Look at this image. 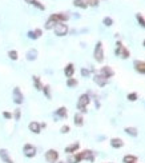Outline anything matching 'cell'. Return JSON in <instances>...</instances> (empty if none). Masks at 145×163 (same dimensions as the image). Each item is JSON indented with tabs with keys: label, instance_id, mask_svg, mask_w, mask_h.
<instances>
[{
	"label": "cell",
	"instance_id": "1",
	"mask_svg": "<svg viewBox=\"0 0 145 163\" xmlns=\"http://www.w3.org/2000/svg\"><path fill=\"white\" fill-rule=\"evenodd\" d=\"M81 160H89V162H93L95 160V157H93V152L91 150H84L81 152H77V154L72 155V157L68 159V162L71 163H79Z\"/></svg>",
	"mask_w": 145,
	"mask_h": 163
},
{
	"label": "cell",
	"instance_id": "2",
	"mask_svg": "<svg viewBox=\"0 0 145 163\" xmlns=\"http://www.w3.org/2000/svg\"><path fill=\"white\" fill-rule=\"evenodd\" d=\"M89 102H91L89 95H88V94H83L77 100V108L81 111V112H87V106L89 104Z\"/></svg>",
	"mask_w": 145,
	"mask_h": 163
},
{
	"label": "cell",
	"instance_id": "3",
	"mask_svg": "<svg viewBox=\"0 0 145 163\" xmlns=\"http://www.w3.org/2000/svg\"><path fill=\"white\" fill-rule=\"evenodd\" d=\"M93 56H95V60L101 63L104 60V50H103V43L99 41L95 47V52H93Z\"/></svg>",
	"mask_w": 145,
	"mask_h": 163
},
{
	"label": "cell",
	"instance_id": "4",
	"mask_svg": "<svg viewBox=\"0 0 145 163\" xmlns=\"http://www.w3.org/2000/svg\"><path fill=\"white\" fill-rule=\"evenodd\" d=\"M53 29H55V34L57 36H65L68 34V26L65 23H63V21L56 24Z\"/></svg>",
	"mask_w": 145,
	"mask_h": 163
},
{
	"label": "cell",
	"instance_id": "5",
	"mask_svg": "<svg viewBox=\"0 0 145 163\" xmlns=\"http://www.w3.org/2000/svg\"><path fill=\"white\" fill-rule=\"evenodd\" d=\"M117 48H116V55L117 56H121L122 59H128L129 58V51L125 48L124 46H122L121 41H117Z\"/></svg>",
	"mask_w": 145,
	"mask_h": 163
},
{
	"label": "cell",
	"instance_id": "6",
	"mask_svg": "<svg viewBox=\"0 0 145 163\" xmlns=\"http://www.w3.org/2000/svg\"><path fill=\"white\" fill-rule=\"evenodd\" d=\"M12 99H13V102L16 103V104H21L23 103V94H21L20 88L19 87H15L13 88V92H12Z\"/></svg>",
	"mask_w": 145,
	"mask_h": 163
},
{
	"label": "cell",
	"instance_id": "7",
	"mask_svg": "<svg viewBox=\"0 0 145 163\" xmlns=\"http://www.w3.org/2000/svg\"><path fill=\"white\" fill-rule=\"evenodd\" d=\"M45 159L47 162H50V163H55L56 160L59 159V152L56 151V150H48V151L45 152Z\"/></svg>",
	"mask_w": 145,
	"mask_h": 163
},
{
	"label": "cell",
	"instance_id": "8",
	"mask_svg": "<svg viewBox=\"0 0 145 163\" xmlns=\"http://www.w3.org/2000/svg\"><path fill=\"white\" fill-rule=\"evenodd\" d=\"M23 151H24V155H25L27 158H33L36 155V147H33L32 144H25L24 146V149H23Z\"/></svg>",
	"mask_w": 145,
	"mask_h": 163
},
{
	"label": "cell",
	"instance_id": "9",
	"mask_svg": "<svg viewBox=\"0 0 145 163\" xmlns=\"http://www.w3.org/2000/svg\"><path fill=\"white\" fill-rule=\"evenodd\" d=\"M93 80H95V83L97 86H100V87H104V86L108 83V79L105 78L104 75H101V74H96L95 78H93Z\"/></svg>",
	"mask_w": 145,
	"mask_h": 163
},
{
	"label": "cell",
	"instance_id": "10",
	"mask_svg": "<svg viewBox=\"0 0 145 163\" xmlns=\"http://www.w3.org/2000/svg\"><path fill=\"white\" fill-rule=\"evenodd\" d=\"M100 74H101V75H104L107 79L112 78V76L115 75L113 70H112V68H110V67H108V66H105V67H103V68H101V71H100Z\"/></svg>",
	"mask_w": 145,
	"mask_h": 163
},
{
	"label": "cell",
	"instance_id": "11",
	"mask_svg": "<svg viewBox=\"0 0 145 163\" xmlns=\"http://www.w3.org/2000/svg\"><path fill=\"white\" fill-rule=\"evenodd\" d=\"M64 74H65V76H67L68 79L73 76V74H75V67H73L72 63H69V64L65 66V68H64Z\"/></svg>",
	"mask_w": 145,
	"mask_h": 163
},
{
	"label": "cell",
	"instance_id": "12",
	"mask_svg": "<svg viewBox=\"0 0 145 163\" xmlns=\"http://www.w3.org/2000/svg\"><path fill=\"white\" fill-rule=\"evenodd\" d=\"M134 68H136L137 72L140 74H145V61H141V60H134Z\"/></svg>",
	"mask_w": 145,
	"mask_h": 163
},
{
	"label": "cell",
	"instance_id": "13",
	"mask_svg": "<svg viewBox=\"0 0 145 163\" xmlns=\"http://www.w3.org/2000/svg\"><path fill=\"white\" fill-rule=\"evenodd\" d=\"M0 158H1V160H4L6 163H13L12 159L9 158L8 151H7L6 149H0Z\"/></svg>",
	"mask_w": 145,
	"mask_h": 163
},
{
	"label": "cell",
	"instance_id": "14",
	"mask_svg": "<svg viewBox=\"0 0 145 163\" xmlns=\"http://www.w3.org/2000/svg\"><path fill=\"white\" fill-rule=\"evenodd\" d=\"M110 146H112L113 149H120V147L124 146V142H122V139H120V138H113V139H110Z\"/></svg>",
	"mask_w": 145,
	"mask_h": 163
},
{
	"label": "cell",
	"instance_id": "15",
	"mask_svg": "<svg viewBox=\"0 0 145 163\" xmlns=\"http://www.w3.org/2000/svg\"><path fill=\"white\" fill-rule=\"evenodd\" d=\"M25 56H27V60H36L37 59V50L31 48V50H28Z\"/></svg>",
	"mask_w": 145,
	"mask_h": 163
},
{
	"label": "cell",
	"instance_id": "16",
	"mask_svg": "<svg viewBox=\"0 0 145 163\" xmlns=\"http://www.w3.org/2000/svg\"><path fill=\"white\" fill-rule=\"evenodd\" d=\"M79 147H80L79 143H72V144H69L68 147H65V152H67V154H75L79 150Z\"/></svg>",
	"mask_w": 145,
	"mask_h": 163
},
{
	"label": "cell",
	"instance_id": "17",
	"mask_svg": "<svg viewBox=\"0 0 145 163\" xmlns=\"http://www.w3.org/2000/svg\"><path fill=\"white\" fill-rule=\"evenodd\" d=\"M28 127H29V130H31L32 132H35V134H39V132H40V128H41V124H39L37 122H31Z\"/></svg>",
	"mask_w": 145,
	"mask_h": 163
},
{
	"label": "cell",
	"instance_id": "18",
	"mask_svg": "<svg viewBox=\"0 0 145 163\" xmlns=\"http://www.w3.org/2000/svg\"><path fill=\"white\" fill-rule=\"evenodd\" d=\"M41 36V29H35V31H29L28 32V38L29 39H37Z\"/></svg>",
	"mask_w": 145,
	"mask_h": 163
},
{
	"label": "cell",
	"instance_id": "19",
	"mask_svg": "<svg viewBox=\"0 0 145 163\" xmlns=\"http://www.w3.org/2000/svg\"><path fill=\"white\" fill-rule=\"evenodd\" d=\"M75 124L79 126V127L84 124V118H83L81 114H76L75 115Z\"/></svg>",
	"mask_w": 145,
	"mask_h": 163
},
{
	"label": "cell",
	"instance_id": "20",
	"mask_svg": "<svg viewBox=\"0 0 145 163\" xmlns=\"http://www.w3.org/2000/svg\"><path fill=\"white\" fill-rule=\"evenodd\" d=\"M56 115H57V117H60V118H67V115H68L67 108H65V107L57 108V111H56Z\"/></svg>",
	"mask_w": 145,
	"mask_h": 163
},
{
	"label": "cell",
	"instance_id": "21",
	"mask_svg": "<svg viewBox=\"0 0 145 163\" xmlns=\"http://www.w3.org/2000/svg\"><path fill=\"white\" fill-rule=\"evenodd\" d=\"M73 6L75 7H80V8H87L88 3L84 0H73Z\"/></svg>",
	"mask_w": 145,
	"mask_h": 163
},
{
	"label": "cell",
	"instance_id": "22",
	"mask_svg": "<svg viewBox=\"0 0 145 163\" xmlns=\"http://www.w3.org/2000/svg\"><path fill=\"white\" fill-rule=\"evenodd\" d=\"M122 160H124V163H136L137 157H134V155H125Z\"/></svg>",
	"mask_w": 145,
	"mask_h": 163
},
{
	"label": "cell",
	"instance_id": "23",
	"mask_svg": "<svg viewBox=\"0 0 145 163\" xmlns=\"http://www.w3.org/2000/svg\"><path fill=\"white\" fill-rule=\"evenodd\" d=\"M125 132H127L128 135H132V137H137V128L136 127H127L125 128Z\"/></svg>",
	"mask_w": 145,
	"mask_h": 163
},
{
	"label": "cell",
	"instance_id": "24",
	"mask_svg": "<svg viewBox=\"0 0 145 163\" xmlns=\"http://www.w3.org/2000/svg\"><path fill=\"white\" fill-rule=\"evenodd\" d=\"M33 83H35V87L37 88V90H43V86H41V83H40L39 76H33Z\"/></svg>",
	"mask_w": 145,
	"mask_h": 163
},
{
	"label": "cell",
	"instance_id": "25",
	"mask_svg": "<svg viewBox=\"0 0 145 163\" xmlns=\"http://www.w3.org/2000/svg\"><path fill=\"white\" fill-rule=\"evenodd\" d=\"M67 86H68V87H75V86H77V80L73 79V78H69L67 80Z\"/></svg>",
	"mask_w": 145,
	"mask_h": 163
},
{
	"label": "cell",
	"instance_id": "26",
	"mask_svg": "<svg viewBox=\"0 0 145 163\" xmlns=\"http://www.w3.org/2000/svg\"><path fill=\"white\" fill-rule=\"evenodd\" d=\"M103 23H104L107 27H110V26H112V24H113V19H112V18H104V20H103Z\"/></svg>",
	"mask_w": 145,
	"mask_h": 163
},
{
	"label": "cell",
	"instance_id": "27",
	"mask_svg": "<svg viewBox=\"0 0 145 163\" xmlns=\"http://www.w3.org/2000/svg\"><path fill=\"white\" fill-rule=\"evenodd\" d=\"M136 18H137V20H139V23L141 24L142 27H145V18H144V16H141L140 14H137V15H136Z\"/></svg>",
	"mask_w": 145,
	"mask_h": 163
},
{
	"label": "cell",
	"instance_id": "28",
	"mask_svg": "<svg viewBox=\"0 0 145 163\" xmlns=\"http://www.w3.org/2000/svg\"><path fill=\"white\" fill-rule=\"evenodd\" d=\"M8 56L12 59V60H18V52H16V51H9Z\"/></svg>",
	"mask_w": 145,
	"mask_h": 163
},
{
	"label": "cell",
	"instance_id": "29",
	"mask_svg": "<svg viewBox=\"0 0 145 163\" xmlns=\"http://www.w3.org/2000/svg\"><path fill=\"white\" fill-rule=\"evenodd\" d=\"M43 91H44V94H45V96L50 99L51 98V92H50V86H44L43 87Z\"/></svg>",
	"mask_w": 145,
	"mask_h": 163
},
{
	"label": "cell",
	"instance_id": "30",
	"mask_svg": "<svg viewBox=\"0 0 145 163\" xmlns=\"http://www.w3.org/2000/svg\"><path fill=\"white\" fill-rule=\"evenodd\" d=\"M128 99L131 100V102H134V100H137V94L136 92H132L128 95Z\"/></svg>",
	"mask_w": 145,
	"mask_h": 163
},
{
	"label": "cell",
	"instance_id": "31",
	"mask_svg": "<svg viewBox=\"0 0 145 163\" xmlns=\"http://www.w3.org/2000/svg\"><path fill=\"white\" fill-rule=\"evenodd\" d=\"M69 130H71V128H69V126H63L60 131L63 132V134H67V132H69Z\"/></svg>",
	"mask_w": 145,
	"mask_h": 163
},
{
	"label": "cell",
	"instance_id": "32",
	"mask_svg": "<svg viewBox=\"0 0 145 163\" xmlns=\"http://www.w3.org/2000/svg\"><path fill=\"white\" fill-rule=\"evenodd\" d=\"M97 1H99V0H87L88 6H92V7H96V6H97Z\"/></svg>",
	"mask_w": 145,
	"mask_h": 163
},
{
	"label": "cell",
	"instance_id": "33",
	"mask_svg": "<svg viewBox=\"0 0 145 163\" xmlns=\"http://www.w3.org/2000/svg\"><path fill=\"white\" fill-rule=\"evenodd\" d=\"M19 118H20V108H16V111H15V119L19 120Z\"/></svg>",
	"mask_w": 145,
	"mask_h": 163
},
{
	"label": "cell",
	"instance_id": "34",
	"mask_svg": "<svg viewBox=\"0 0 145 163\" xmlns=\"http://www.w3.org/2000/svg\"><path fill=\"white\" fill-rule=\"evenodd\" d=\"M81 75L83 76H89V70H85V68H83V70H81Z\"/></svg>",
	"mask_w": 145,
	"mask_h": 163
},
{
	"label": "cell",
	"instance_id": "35",
	"mask_svg": "<svg viewBox=\"0 0 145 163\" xmlns=\"http://www.w3.org/2000/svg\"><path fill=\"white\" fill-rule=\"evenodd\" d=\"M33 6H36L37 8H40V9H44V6H43V4H40V3H39L37 0H36L35 3H33Z\"/></svg>",
	"mask_w": 145,
	"mask_h": 163
},
{
	"label": "cell",
	"instance_id": "36",
	"mask_svg": "<svg viewBox=\"0 0 145 163\" xmlns=\"http://www.w3.org/2000/svg\"><path fill=\"white\" fill-rule=\"evenodd\" d=\"M3 115H4V118H7V119H9V118L12 117V115H11V114H9V112H4Z\"/></svg>",
	"mask_w": 145,
	"mask_h": 163
},
{
	"label": "cell",
	"instance_id": "37",
	"mask_svg": "<svg viewBox=\"0 0 145 163\" xmlns=\"http://www.w3.org/2000/svg\"><path fill=\"white\" fill-rule=\"evenodd\" d=\"M36 0H25V3H28V4H33Z\"/></svg>",
	"mask_w": 145,
	"mask_h": 163
},
{
	"label": "cell",
	"instance_id": "38",
	"mask_svg": "<svg viewBox=\"0 0 145 163\" xmlns=\"http://www.w3.org/2000/svg\"><path fill=\"white\" fill-rule=\"evenodd\" d=\"M142 46H144V47H145V40H144V43H142Z\"/></svg>",
	"mask_w": 145,
	"mask_h": 163
},
{
	"label": "cell",
	"instance_id": "39",
	"mask_svg": "<svg viewBox=\"0 0 145 163\" xmlns=\"http://www.w3.org/2000/svg\"><path fill=\"white\" fill-rule=\"evenodd\" d=\"M57 163H65V162H57Z\"/></svg>",
	"mask_w": 145,
	"mask_h": 163
}]
</instances>
